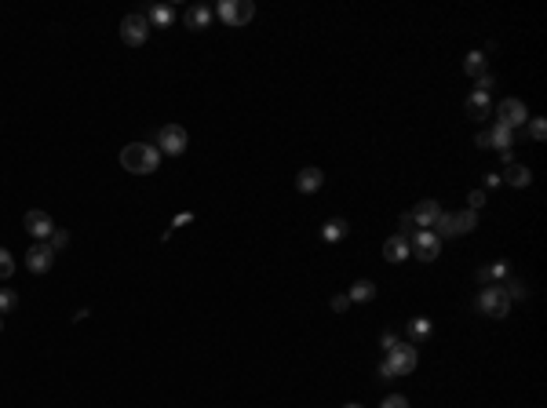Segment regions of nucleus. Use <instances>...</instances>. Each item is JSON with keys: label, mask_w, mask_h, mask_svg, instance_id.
<instances>
[{"label": "nucleus", "mask_w": 547, "mask_h": 408, "mask_svg": "<svg viewBox=\"0 0 547 408\" xmlns=\"http://www.w3.org/2000/svg\"><path fill=\"white\" fill-rule=\"evenodd\" d=\"M157 164H161V150L157 146L128 143L121 150V168L132 172V175H150V172H157Z\"/></svg>", "instance_id": "nucleus-1"}, {"label": "nucleus", "mask_w": 547, "mask_h": 408, "mask_svg": "<svg viewBox=\"0 0 547 408\" xmlns=\"http://www.w3.org/2000/svg\"><path fill=\"white\" fill-rule=\"evenodd\" d=\"M412 368H416V347L412 343H398V347L387 350V361H379V379L409 376Z\"/></svg>", "instance_id": "nucleus-2"}, {"label": "nucleus", "mask_w": 547, "mask_h": 408, "mask_svg": "<svg viewBox=\"0 0 547 408\" xmlns=\"http://www.w3.org/2000/svg\"><path fill=\"white\" fill-rule=\"evenodd\" d=\"M478 314H486V317H493V321H504L507 317V310H511V299L504 296V288L500 285H486L478 292Z\"/></svg>", "instance_id": "nucleus-3"}, {"label": "nucleus", "mask_w": 547, "mask_h": 408, "mask_svg": "<svg viewBox=\"0 0 547 408\" xmlns=\"http://www.w3.org/2000/svg\"><path fill=\"white\" fill-rule=\"evenodd\" d=\"M146 37H150V19L143 15V11H135V15H124V19H121V41L128 44V48L146 44Z\"/></svg>", "instance_id": "nucleus-4"}, {"label": "nucleus", "mask_w": 547, "mask_h": 408, "mask_svg": "<svg viewBox=\"0 0 547 408\" xmlns=\"http://www.w3.org/2000/svg\"><path fill=\"white\" fill-rule=\"evenodd\" d=\"M186 127L183 124H164L157 132V150L168 153V157H179V153H186Z\"/></svg>", "instance_id": "nucleus-5"}, {"label": "nucleus", "mask_w": 547, "mask_h": 408, "mask_svg": "<svg viewBox=\"0 0 547 408\" xmlns=\"http://www.w3.org/2000/svg\"><path fill=\"white\" fill-rule=\"evenodd\" d=\"M409 248H412V255H416L419 263H435L438 252H441V241H438L435 229H419V234H412Z\"/></svg>", "instance_id": "nucleus-6"}, {"label": "nucleus", "mask_w": 547, "mask_h": 408, "mask_svg": "<svg viewBox=\"0 0 547 408\" xmlns=\"http://www.w3.org/2000/svg\"><path fill=\"white\" fill-rule=\"evenodd\" d=\"M496 121H500V124H507L511 132H515V127H521V124L529 121V110H526V102H521V99H504L500 106H496Z\"/></svg>", "instance_id": "nucleus-7"}, {"label": "nucleus", "mask_w": 547, "mask_h": 408, "mask_svg": "<svg viewBox=\"0 0 547 408\" xmlns=\"http://www.w3.org/2000/svg\"><path fill=\"white\" fill-rule=\"evenodd\" d=\"M22 226H26V234L37 237V241H48L55 234V223L48 212H26V219H22Z\"/></svg>", "instance_id": "nucleus-8"}, {"label": "nucleus", "mask_w": 547, "mask_h": 408, "mask_svg": "<svg viewBox=\"0 0 547 408\" xmlns=\"http://www.w3.org/2000/svg\"><path fill=\"white\" fill-rule=\"evenodd\" d=\"M52 263H55L52 245H33V248L26 252V266H30V274H48V270H52Z\"/></svg>", "instance_id": "nucleus-9"}, {"label": "nucleus", "mask_w": 547, "mask_h": 408, "mask_svg": "<svg viewBox=\"0 0 547 408\" xmlns=\"http://www.w3.org/2000/svg\"><path fill=\"white\" fill-rule=\"evenodd\" d=\"M438 215H441V204H438V201H419L416 212H412V223L424 226V229H435Z\"/></svg>", "instance_id": "nucleus-10"}, {"label": "nucleus", "mask_w": 547, "mask_h": 408, "mask_svg": "<svg viewBox=\"0 0 547 408\" xmlns=\"http://www.w3.org/2000/svg\"><path fill=\"white\" fill-rule=\"evenodd\" d=\"M500 183H511V186H518V190H521V186H529V183H533V172L526 168V164H518V161H515V164H507V168H504Z\"/></svg>", "instance_id": "nucleus-11"}, {"label": "nucleus", "mask_w": 547, "mask_h": 408, "mask_svg": "<svg viewBox=\"0 0 547 408\" xmlns=\"http://www.w3.org/2000/svg\"><path fill=\"white\" fill-rule=\"evenodd\" d=\"M321 183H325V172H321V168H303V172L296 175L299 194H314V190H321Z\"/></svg>", "instance_id": "nucleus-12"}, {"label": "nucleus", "mask_w": 547, "mask_h": 408, "mask_svg": "<svg viewBox=\"0 0 547 408\" xmlns=\"http://www.w3.org/2000/svg\"><path fill=\"white\" fill-rule=\"evenodd\" d=\"M186 30H208V22H212V8H205V4H194V8H186Z\"/></svg>", "instance_id": "nucleus-13"}, {"label": "nucleus", "mask_w": 547, "mask_h": 408, "mask_svg": "<svg viewBox=\"0 0 547 408\" xmlns=\"http://www.w3.org/2000/svg\"><path fill=\"white\" fill-rule=\"evenodd\" d=\"M409 252H412V248H409V241H405V237H390L387 245H384L387 263H405V259H409Z\"/></svg>", "instance_id": "nucleus-14"}, {"label": "nucleus", "mask_w": 547, "mask_h": 408, "mask_svg": "<svg viewBox=\"0 0 547 408\" xmlns=\"http://www.w3.org/2000/svg\"><path fill=\"white\" fill-rule=\"evenodd\" d=\"M347 234H350V223L347 219H328L321 226V241H328V245H336V241H343Z\"/></svg>", "instance_id": "nucleus-15"}, {"label": "nucleus", "mask_w": 547, "mask_h": 408, "mask_svg": "<svg viewBox=\"0 0 547 408\" xmlns=\"http://www.w3.org/2000/svg\"><path fill=\"white\" fill-rule=\"evenodd\" d=\"M489 110H493V102H489V95H481V92H475V95H467V117H475V121H481V117H489Z\"/></svg>", "instance_id": "nucleus-16"}, {"label": "nucleus", "mask_w": 547, "mask_h": 408, "mask_svg": "<svg viewBox=\"0 0 547 408\" xmlns=\"http://www.w3.org/2000/svg\"><path fill=\"white\" fill-rule=\"evenodd\" d=\"M347 299L350 303H372L376 299V285H372V280H354L350 292H347Z\"/></svg>", "instance_id": "nucleus-17"}, {"label": "nucleus", "mask_w": 547, "mask_h": 408, "mask_svg": "<svg viewBox=\"0 0 547 408\" xmlns=\"http://www.w3.org/2000/svg\"><path fill=\"white\" fill-rule=\"evenodd\" d=\"M146 19H150V26H161V30H168V26L175 22V11L168 8V4H154L146 11Z\"/></svg>", "instance_id": "nucleus-18"}, {"label": "nucleus", "mask_w": 547, "mask_h": 408, "mask_svg": "<svg viewBox=\"0 0 547 408\" xmlns=\"http://www.w3.org/2000/svg\"><path fill=\"white\" fill-rule=\"evenodd\" d=\"M511 139H515V132H511V127L496 121V127H493V132H489V143H493L496 150L504 153V150H511Z\"/></svg>", "instance_id": "nucleus-19"}, {"label": "nucleus", "mask_w": 547, "mask_h": 408, "mask_svg": "<svg viewBox=\"0 0 547 408\" xmlns=\"http://www.w3.org/2000/svg\"><path fill=\"white\" fill-rule=\"evenodd\" d=\"M464 73L475 76V81H478V76H486V73H489V70H486V55H481V51H470V55L464 59Z\"/></svg>", "instance_id": "nucleus-20"}, {"label": "nucleus", "mask_w": 547, "mask_h": 408, "mask_svg": "<svg viewBox=\"0 0 547 408\" xmlns=\"http://www.w3.org/2000/svg\"><path fill=\"white\" fill-rule=\"evenodd\" d=\"M456 219V234H470V229L478 226V212H470V208H464L460 215H452Z\"/></svg>", "instance_id": "nucleus-21"}, {"label": "nucleus", "mask_w": 547, "mask_h": 408, "mask_svg": "<svg viewBox=\"0 0 547 408\" xmlns=\"http://www.w3.org/2000/svg\"><path fill=\"white\" fill-rule=\"evenodd\" d=\"M430 336V321L427 317H416V321H409V343H424Z\"/></svg>", "instance_id": "nucleus-22"}, {"label": "nucleus", "mask_w": 547, "mask_h": 408, "mask_svg": "<svg viewBox=\"0 0 547 408\" xmlns=\"http://www.w3.org/2000/svg\"><path fill=\"white\" fill-rule=\"evenodd\" d=\"M500 288H504L507 299H526V296H529L526 280H518V277H507V285H500Z\"/></svg>", "instance_id": "nucleus-23"}, {"label": "nucleus", "mask_w": 547, "mask_h": 408, "mask_svg": "<svg viewBox=\"0 0 547 408\" xmlns=\"http://www.w3.org/2000/svg\"><path fill=\"white\" fill-rule=\"evenodd\" d=\"M435 234H438V241H441V237H460V234H456V219H452V215H445V212L438 215Z\"/></svg>", "instance_id": "nucleus-24"}, {"label": "nucleus", "mask_w": 547, "mask_h": 408, "mask_svg": "<svg viewBox=\"0 0 547 408\" xmlns=\"http://www.w3.org/2000/svg\"><path fill=\"white\" fill-rule=\"evenodd\" d=\"M215 15H219L226 26H237V0H223V4L215 8Z\"/></svg>", "instance_id": "nucleus-25"}, {"label": "nucleus", "mask_w": 547, "mask_h": 408, "mask_svg": "<svg viewBox=\"0 0 547 408\" xmlns=\"http://www.w3.org/2000/svg\"><path fill=\"white\" fill-rule=\"evenodd\" d=\"M19 306V292H11V288H0V314H11Z\"/></svg>", "instance_id": "nucleus-26"}, {"label": "nucleus", "mask_w": 547, "mask_h": 408, "mask_svg": "<svg viewBox=\"0 0 547 408\" xmlns=\"http://www.w3.org/2000/svg\"><path fill=\"white\" fill-rule=\"evenodd\" d=\"M252 19H256V4L252 0H237V26H245Z\"/></svg>", "instance_id": "nucleus-27"}, {"label": "nucleus", "mask_w": 547, "mask_h": 408, "mask_svg": "<svg viewBox=\"0 0 547 408\" xmlns=\"http://www.w3.org/2000/svg\"><path fill=\"white\" fill-rule=\"evenodd\" d=\"M529 135L537 139V143H544V139H547V121L544 117H533L529 121Z\"/></svg>", "instance_id": "nucleus-28"}, {"label": "nucleus", "mask_w": 547, "mask_h": 408, "mask_svg": "<svg viewBox=\"0 0 547 408\" xmlns=\"http://www.w3.org/2000/svg\"><path fill=\"white\" fill-rule=\"evenodd\" d=\"M15 274V259H11L8 248H0V277H11Z\"/></svg>", "instance_id": "nucleus-29"}, {"label": "nucleus", "mask_w": 547, "mask_h": 408, "mask_svg": "<svg viewBox=\"0 0 547 408\" xmlns=\"http://www.w3.org/2000/svg\"><path fill=\"white\" fill-rule=\"evenodd\" d=\"M48 245H52V252H59V248H66V245H70V234H66V229H55V234L48 237Z\"/></svg>", "instance_id": "nucleus-30"}, {"label": "nucleus", "mask_w": 547, "mask_h": 408, "mask_svg": "<svg viewBox=\"0 0 547 408\" xmlns=\"http://www.w3.org/2000/svg\"><path fill=\"white\" fill-rule=\"evenodd\" d=\"M379 408H409V398H401V394H390V398H384V405Z\"/></svg>", "instance_id": "nucleus-31"}, {"label": "nucleus", "mask_w": 547, "mask_h": 408, "mask_svg": "<svg viewBox=\"0 0 547 408\" xmlns=\"http://www.w3.org/2000/svg\"><path fill=\"white\" fill-rule=\"evenodd\" d=\"M467 201H470V212H478L481 204H486V194H481V190H470V197H467Z\"/></svg>", "instance_id": "nucleus-32"}, {"label": "nucleus", "mask_w": 547, "mask_h": 408, "mask_svg": "<svg viewBox=\"0 0 547 408\" xmlns=\"http://www.w3.org/2000/svg\"><path fill=\"white\" fill-rule=\"evenodd\" d=\"M398 226H401V237H405V241H409V229H416L412 215H401V219H398Z\"/></svg>", "instance_id": "nucleus-33"}, {"label": "nucleus", "mask_w": 547, "mask_h": 408, "mask_svg": "<svg viewBox=\"0 0 547 408\" xmlns=\"http://www.w3.org/2000/svg\"><path fill=\"white\" fill-rule=\"evenodd\" d=\"M379 347H384V350L398 347V336H394V332H384V336H379Z\"/></svg>", "instance_id": "nucleus-34"}, {"label": "nucleus", "mask_w": 547, "mask_h": 408, "mask_svg": "<svg viewBox=\"0 0 547 408\" xmlns=\"http://www.w3.org/2000/svg\"><path fill=\"white\" fill-rule=\"evenodd\" d=\"M496 81H493V73H486V76H478V92L481 95H489V88H493Z\"/></svg>", "instance_id": "nucleus-35"}, {"label": "nucleus", "mask_w": 547, "mask_h": 408, "mask_svg": "<svg viewBox=\"0 0 547 408\" xmlns=\"http://www.w3.org/2000/svg\"><path fill=\"white\" fill-rule=\"evenodd\" d=\"M475 146H478V150H493V143H489V132H478V135H475Z\"/></svg>", "instance_id": "nucleus-36"}, {"label": "nucleus", "mask_w": 547, "mask_h": 408, "mask_svg": "<svg viewBox=\"0 0 547 408\" xmlns=\"http://www.w3.org/2000/svg\"><path fill=\"white\" fill-rule=\"evenodd\" d=\"M347 306H350V299H347V296H336V299H332V310H336V314H343Z\"/></svg>", "instance_id": "nucleus-37"}, {"label": "nucleus", "mask_w": 547, "mask_h": 408, "mask_svg": "<svg viewBox=\"0 0 547 408\" xmlns=\"http://www.w3.org/2000/svg\"><path fill=\"white\" fill-rule=\"evenodd\" d=\"M190 219H194V215H190V212H183V215H175V223H172V229H175V226H186Z\"/></svg>", "instance_id": "nucleus-38"}, {"label": "nucleus", "mask_w": 547, "mask_h": 408, "mask_svg": "<svg viewBox=\"0 0 547 408\" xmlns=\"http://www.w3.org/2000/svg\"><path fill=\"white\" fill-rule=\"evenodd\" d=\"M343 408H361V405H343Z\"/></svg>", "instance_id": "nucleus-39"}, {"label": "nucleus", "mask_w": 547, "mask_h": 408, "mask_svg": "<svg viewBox=\"0 0 547 408\" xmlns=\"http://www.w3.org/2000/svg\"><path fill=\"white\" fill-rule=\"evenodd\" d=\"M0 328H4V314H0Z\"/></svg>", "instance_id": "nucleus-40"}]
</instances>
